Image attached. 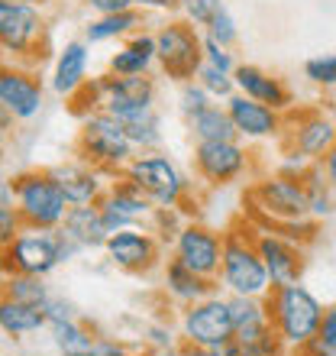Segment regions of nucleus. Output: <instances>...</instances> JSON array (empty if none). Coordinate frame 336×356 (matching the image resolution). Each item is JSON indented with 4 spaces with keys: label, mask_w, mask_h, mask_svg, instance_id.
<instances>
[{
    "label": "nucleus",
    "mask_w": 336,
    "mask_h": 356,
    "mask_svg": "<svg viewBox=\"0 0 336 356\" xmlns=\"http://www.w3.org/2000/svg\"><path fill=\"white\" fill-rule=\"evenodd\" d=\"M97 204H101L103 224H107L110 234H117V230H130L136 220H146V217L152 214V201L142 195L140 188L133 185L130 178H126L123 185L110 188Z\"/></svg>",
    "instance_id": "13"
},
{
    "label": "nucleus",
    "mask_w": 336,
    "mask_h": 356,
    "mask_svg": "<svg viewBox=\"0 0 336 356\" xmlns=\"http://www.w3.org/2000/svg\"><path fill=\"white\" fill-rule=\"evenodd\" d=\"M217 279L224 282L230 295H243V298H269L271 291L269 269L255 250V240H246L240 234L224 236V263Z\"/></svg>",
    "instance_id": "2"
},
{
    "label": "nucleus",
    "mask_w": 336,
    "mask_h": 356,
    "mask_svg": "<svg viewBox=\"0 0 336 356\" xmlns=\"http://www.w3.org/2000/svg\"><path fill=\"white\" fill-rule=\"evenodd\" d=\"M42 36V17L33 3L0 0V46L10 52H29Z\"/></svg>",
    "instance_id": "14"
},
{
    "label": "nucleus",
    "mask_w": 336,
    "mask_h": 356,
    "mask_svg": "<svg viewBox=\"0 0 336 356\" xmlns=\"http://www.w3.org/2000/svg\"><path fill=\"white\" fill-rule=\"evenodd\" d=\"M136 3H142V7H175L178 0H136Z\"/></svg>",
    "instance_id": "45"
},
{
    "label": "nucleus",
    "mask_w": 336,
    "mask_h": 356,
    "mask_svg": "<svg viewBox=\"0 0 336 356\" xmlns=\"http://www.w3.org/2000/svg\"><path fill=\"white\" fill-rule=\"evenodd\" d=\"M236 36H240V29H236V19L230 17V10L220 7L214 13V19L207 23V39H214V42H220V46H233Z\"/></svg>",
    "instance_id": "34"
},
{
    "label": "nucleus",
    "mask_w": 336,
    "mask_h": 356,
    "mask_svg": "<svg viewBox=\"0 0 336 356\" xmlns=\"http://www.w3.org/2000/svg\"><path fill=\"white\" fill-rule=\"evenodd\" d=\"M152 356H178V353H152Z\"/></svg>",
    "instance_id": "48"
},
{
    "label": "nucleus",
    "mask_w": 336,
    "mask_h": 356,
    "mask_svg": "<svg viewBox=\"0 0 336 356\" xmlns=\"http://www.w3.org/2000/svg\"><path fill=\"white\" fill-rule=\"evenodd\" d=\"M81 149L87 152L94 165H107V169L130 165L136 159L133 156L136 146L126 136V127L107 111H94L81 120Z\"/></svg>",
    "instance_id": "5"
},
{
    "label": "nucleus",
    "mask_w": 336,
    "mask_h": 356,
    "mask_svg": "<svg viewBox=\"0 0 336 356\" xmlns=\"http://www.w3.org/2000/svg\"><path fill=\"white\" fill-rule=\"evenodd\" d=\"M336 146V123L320 117V113H310L298 123V130L291 133V149L304 156L308 162H324L330 149Z\"/></svg>",
    "instance_id": "22"
},
{
    "label": "nucleus",
    "mask_w": 336,
    "mask_h": 356,
    "mask_svg": "<svg viewBox=\"0 0 336 356\" xmlns=\"http://www.w3.org/2000/svg\"><path fill=\"white\" fill-rule=\"evenodd\" d=\"M58 230H62L78 250H97V246H107V240H110V230L103 224L101 204L68 207V214H65V220H62Z\"/></svg>",
    "instance_id": "20"
},
{
    "label": "nucleus",
    "mask_w": 336,
    "mask_h": 356,
    "mask_svg": "<svg viewBox=\"0 0 336 356\" xmlns=\"http://www.w3.org/2000/svg\"><path fill=\"white\" fill-rule=\"evenodd\" d=\"M178 3H181V10L187 13L191 23H197V26H204V29H207V23L214 19L217 10L224 7L220 0H178Z\"/></svg>",
    "instance_id": "37"
},
{
    "label": "nucleus",
    "mask_w": 336,
    "mask_h": 356,
    "mask_svg": "<svg viewBox=\"0 0 336 356\" xmlns=\"http://www.w3.org/2000/svg\"><path fill=\"white\" fill-rule=\"evenodd\" d=\"M52 178L58 181L62 195L68 197V204H97L101 197V175L84 165H58L52 169Z\"/></svg>",
    "instance_id": "23"
},
{
    "label": "nucleus",
    "mask_w": 336,
    "mask_h": 356,
    "mask_svg": "<svg viewBox=\"0 0 336 356\" xmlns=\"http://www.w3.org/2000/svg\"><path fill=\"white\" fill-rule=\"evenodd\" d=\"M49 327H52V343L62 356H94L97 350V337H91L78 321H58Z\"/></svg>",
    "instance_id": "29"
},
{
    "label": "nucleus",
    "mask_w": 336,
    "mask_h": 356,
    "mask_svg": "<svg viewBox=\"0 0 336 356\" xmlns=\"http://www.w3.org/2000/svg\"><path fill=\"white\" fill-rule=\"evenodd\" d=\"M181 337L194 347L207 350H224L226 343H233L236 327H233V311H230V298L210 295V298L197 301L185 311L181 321Z\"/></svg>",
    "instance_id": "8"
},
{
    "label": "nucleus",
    "mask_w": 336,
    "mask_h": 356,
    "mask_svg": "<svg viewBox=\"0 0 336 356\" xmlns=\"http://www.w3.org/2000/svg\"><path fill=\"white\" fill-rule=\"evenodd\" d=\"M317 340L324 347H330L336 353V308H327L324 311V321H320V334Z\"/></svg>",
    "instance_id": "40"
},
{
    "label": "nucleus",
    "mask_w": 336,
    "mask_h": 356,
    "mask_svg": "<svg viewBox=\"0 0 336 356\" xmlns=\"http://www.w3.org/2000/svg\"><path fill=\"white\" fill-rule=\"evenodd\" d=\"M3 149H7V130L0 127V159H3Z\"/></svg>",
    "instance_id": "46"
},
{
    "label": "nucleus",
    "mask_w": 336,
    "mask_h": 356,
    "mask_svg": "<svg viewBox=\"0 0 336 356\" xmlns=\"http://www.w3.org/2000/svg\"><path fill=\"white\" fill-rule=\"evenodd\" d=\"M204 107H210V94L204 91V85L201 81H185L181 85V113L185 117H194V113H201Z\"/></svg>",
    "instance_id": "36"
},
{
    "label": "nucleus",
    "mask_w": 336,
    "mask_h": 356,
    "mask_svg": "<svg viewBox=\"0 0 336 356\" xmlns=\"http://www.w3.org/2000/svg\"><path fill=\"white\" fill-rule=\"evenodd\" d=\"M320 169H324V178L330 181V188L336 191V146L327 152V156H324V162H320Z\"/></svg>",
    "instance_id": "42"
},
{
    "label": "nucleus",
    "mask_w": 336,
    "mask_h": 356,
    "mask_svg": "<svg viewBox=\"0 0 336 356\" xmlns=\"http://www.w3.org/2000/svg\"><path fill=\"white\" fill-rule=\"evenodd\" d=\"M304 78H308L310 85L333 88V85H336V56L308 58V65H304Z\"/></svg>",
    "instance_id": "35"
},
{
    "label": "nucleus",
    "mask_w": 336,
    "mask_h": 356,
    "mask_svg": "<svg viewBox=\"0 0 336 356\" xmlns=\"http://www.w3.org/2000/svg\"><path fill=\"white\" fill-rule=\"evenodd\" d=\"M46 318H49V324H58V321H75V308H72V305H68V301H62V298H56V295H52V298L46 301Z\"/></svg>",
    "instance_id": "39"
},
{
    "label": "nucleus",
    "mask_w": 336,
    "mask_h": 356,
    "mask_svg": "<svg viewBox=\"0 0 336 356\" xmlns=\"http://www.w3.org/2000/svg\"><path fill=\"white\" fill-rule=\"evenodd\" d=\"M123 127H126V136H130L133 146L152 149V146H159L162 143V120H159V113H156V107L146 111L142 117H136V120L123 123Z\"/></svg>",
    "instance_id": "32"
},
{
    "label": "nucleus",
    "mask_w": 336,
    "mask_h": 356,
    "mask_svg": "<svg viewBox=\"0 0 336 356\" xmlns=\"http://www.w3.org/2000/svg\"><path fill=\"white\" fill-rule=\"evenodd\" d=\"M49 324L46 311L39 305H26V301H17L10 295H0V330L10 334V337H26V334H36Z\"/></svg>",
    "instance_id": "24"
},
{
    "label": "nucleus",
    "mask_w": 336,
    "mask_h": 356,
    "mask_svg": "<svg viewBox=\"0 0 336 356\" xmlns=\"http://www.w3.org/2000/svg\"><path fill=\"white\" fill-rule=\"evenodd\" d=\"M165 289L171 291L178 301L197 305V301H204L214 295V282L204 279V275H197V272H191L185 263L171 259V263L165 266Z\"/></svg>",
    "instance_id": "26"
},
{
    "label": "nucleus",
    "mask_w": 336,
    "mask_h": 356,
    "mask_svg": "<svg viewBox=\"0 0 336 356\" xmlns=\"http://www.w3.org/2000/svg\"><path fill=\"white\" fill-rule=\"evenodd\" d=\"M3 295H10V298H17V301H26V305H39V308H46V301L52 298V291L42 285V279L23 275V272H10L7 285H3Z\"/></svg>",
    "instance_id": "31"
},
{
    "label": "nucleus",
    "mask_w": 336,
    "mask_h": 356,
    "mask_svg": "<svg viewBox=\"0 0 336 356\" xmlns=\"http://www.w3.org/2000/svg\"><path fill=\"white\" fill-rule=\"evenodd\" d=\"M230 311H233V327L236 343L240 347H255L265 337L275 334L269 314V301L265 298H243V295H230Z\"/></svg>",
    "instance_id": "18"
},
{
    "label": "nucleus",
    "mask_w": 336,
    "mask_h": 356,
    "mask_svg": "<svg viewBox=\"0 0 336 356\" xmlns=\"http://www.w3.org/2000/svg\"><path fill=\"white\" fill-rule=\"evenodd\" d=\"M178 356H220V350H207V347H194V343H187Z\"/></svg>",
    "instance_id": "44"
},
{
    "label": "nucleus",
    "mask_w": 336,
    "mask_h": 356,
    "mask_svg": "<svg viewBox=\"0 0 336 356\" xmlns=\"http://www.w3.org/2000/svg\"><path fill=\"white\" fill-rule=\"evenodd\" d=\"M233 81H236V91L246 94V97H252V101L269 104V107H275V111H288V107H291L288 88L281 85L275 75L262 72V68H255V65H236Z\"/></svg>",
    "instance_id": "21"
},
{
    "label": "nucleus",
    "mask_w": 336,
    "mask_h": 356,
    "mask_svg": "<svg viewBox=\"0 0 336 356\" xmlns=\"http://www.w3.org/2000/svg\"><path fill=\"white\" fill-rule=\"evenodd\" d=\"M0 107H7L13 120H33L42 111V88L23 72L0 68Z\"/></svg>",
    "instance_id": "19"
},
{
    "label": "nucleus",
    "mask_w": 336,
    "mask_h": 356,
    "mask_svg": "<svg viewBox=\"0 0 336 356\" xmlns=\"http://www.w3.org/2000/svg\"><path fill=\"white\" fill-rule=\"evenodd\" d=\"M156 62V36H133L130 46H123L117 56L110 58L113 75H146Z\"/></svg>",
    "instance_id": "28"
},
{
    "label": "nucleus",
    "mask_w": 336,
    "mask_h": 356,
    "mask_svg": "<svg viewBox=\"0 0 336 356\" xmlns=\"http://www.w3.org/2000/svg\"><path fill=\"white\" fill-rule=\"evenodd\" d=\"M187 127H191V133H194L197 143L240 140V133H236V127H233V120H230L226 107H217V104L204 107V111L194 113V117H187Z\"/></svg>",
    "instance_id": "27"
},
{
    "label": "nucleus",
    "mask_w": 336,
    "mask_h": 356,
    "mask_svg": "<svg viewBox=\"0 0 336 356\" xmlns=\"http://www.w3.org/2000/svg\"><path fill=\"white\" fill-rule=\"evenodd\" d=\"M0 253L7 259V269L46 279L49 272L62 263V236H58V227H52V230L26 227V230H19L17 240L10 246H3Z\"/></svg>",
    "instance_id": "7"
},
{
    "label": "nucleus",
    "mask_w": 336,
    "mask_h": 356,
    "mask_svg": "<svg viewBox=\"0 0 336 356\" xmlns=\"http://www.w3.org/2000/svg\"><path fill=\"white\" fill-rule=\"evenodd\" d=\"M126 178L149 197L152 204H159V207H178L187 191V181L181 175V169L168 156H159V152L136 156L126 165Z\"/></svg>",
    "instance_id": "6"
},
{
    "label": "nucleus",
    "mask_w": 336,
    "mask_h": 356,
    "mask_svg": "<svg viewBox=\"0 0 336 356\" xmlns=\"http://www.w3.org/2000/svg\"><path fill=\"white\" fill-rule=\"evenodd\" d=\"M255 250H259L262 263L269 269L271 289H281V285H294L301 282V272H304V253L294 240H288L278 230H262L255 236Z\"/></svg>",
    "instance_id": "12"
},
{
    "label": "nucleus",
    "mask_w": 336,
    "mask_h": 356,
    "mask_svg": "<svg viewBox=\"0 0 336 356\" xmlns=\"http://www.w3.org/2000/svg\"><path fill=\"white\" fill-rule=\"evenodd\" d=\"M252 204L271 227L291 224V220H304L310 217V195L304 178L298 175H275L265 178L252 188Z\"/></svg>",
    "instance_id": "4"
},
{
    "label": "nucleus",
    "mask_w": 336,
    "mask_h": 356,
    "mask_svg": "<svg viewBox=\"0 0 336 356\" xmlns=\"http://www.w3.org/2000/svg\"><path fill=\"white\" fill-rule=\"evenodd\" d=\"M13 3H36V0H13Z\"/></svg>",
    "instance_id": "47"
},
{
    "label": "nucleus",
    "mask_w": 336,
    "mask_h": 356,
    "mask_svg": "<svg viewBox=\"0 0 336 356\" xmlns=\"http://www.w3.org/2000/svg\"><path fill=\"white\" fill-rule=\"evenodd\" d=\"M226 113H230L236 133L246 136V140H269V136H275L281 130V111L252 101V97H246L240 91L226 101Z\"/></svg>",
    "instance_id": "16"
},
{
    "label": "nucleus",
    "mask_w": 336,
    "mask_h": 356,
    "mask_svg": "<svg viewBox=\"0 0 336 356\" xmlns=\"http://www.w3.org/2000/svg\"><path fill=\"white\" fill-rule=\"evenodd\" d=\"M103 250H107L113 266H120L126 272H142L159 259V243L152 240V234H142V230H133V227L110 234Z\"/></svg>",
    "instance_id": "17"
},
{
    "label": "nucleus",
    "mask_w": 336,
    "mask_h": 356,
    "mask_svg": "<svg viewBox=\"0 0 336 356\" xmlns=\"http://www.w3.org/2000/svg\"><path fill=\"white\" fill-rule=\"evenodd\" d=\"M156 58L175 81L197 78V68L204 65V39L187 23H168L156 33Z\"/></svg>",
    "instance_id": "9"
},
{
    "label": "nucleus",
    "mask_w": 336,
    "mask_h": 356,
    "mask_svg": "<svg viewBox=\"0 0 336 356\" xmlns=\"http://www.w3.org/2000/svg\"><path fill=\"white\" fill-rule=\"evenodd\" d=\"M94 94L101 101V111L117 117L120 123H130L156 107V85L142 75H113L94 85Z\"/></svg>",
    "instance_id": "10"
},
{
    "label": "nucleus",
    "mask_w": 336,
    "mask_h": 356,
    "mask_svg": "<svg viewBox=\"0 0 336 356\" xmlns=\"http://www.w3.org/2000/svg\"><path fill=\"white\" fill-rule=\"evenodd\" d=\"M91 3V10H97L101 17H107V13H123V10H133V3L136 0H87Z\"/></svg>",
    "instance_id": "41"
},
{
    "label": "nucleus",
    "mask_w": 336,
    "mask_h": 356,
    "mask_svg": "<svg viewBox=\"0 0 336 356\" xmlns=\"http://www.w3.org/2000/svg\"><path fill=\"white\" fill-rule=\"evenodd\" d=\"M175 259L214 282L220 275V263H224V236L210 227L185 224L175 236Z\"/></svg>",
    "instance_id": "11"
},
{
    "label": "nucleus",
    "mask_w": 336,
    "mask_h": 356,
    "mask_svg": "<svg viewBox=\"0 0 336 356\" xmlns=\"http://www.w3.org/2000/svg\"><path fill=\"white\" fill-rule=\"evenodd\" d=\"M194 165L210 185H226V181H233L246 172V149L236 140L197 143Z\"/></svg>",
    "instance_id": "15"
},
{
    "label": "nucleus",
    "mask_w": 336,
    "mask_h": 356,
    "mask_svg": "<svg viewBox=\"0 0 336 356\" xmlns=\"http://www.w3.org/2000/svg\"><path fill=\"white\" fill-rule=\"evenodd\" d=\"M265 301H269L271 327H275V334L281 337L285 347L304 350L310 340H317L320 321H324V311L327 308H324L301 282L271 289Z\"/></svg>",
    "instance_id": "1"
},
{
    "label": "nucleus",
    "mask_w": 336,
    "mask_h": 356,
    "mask_svg": "<svg viewBox=\"0 0 336 356\" xmlns=\"http://www.w3.org/2000/svg\"><path fill=\"white\" fill-rule=\"evenodd\" d=\"M84 75H87V46L84 42H65V49L58 52L56 75H52L56 94L72 97L78 88H84Z\"/></svg>",
    "instance_id": "25"
},
{
    "label": "nucleus",
    "mask_w": 336,
    "mask_h": 356,
    "mask_svg": "<svg viewBox=\"0 0 336 356\" xmlns=\"http://www.w3.org/2000/svg\"><path fill=\"white\" fill-rule=\"evenodd\" d=\"M140 13L136 10H123V13H107V17L94 19L91 26L84 29L87 42H103V39H117V36H130L133 29L140 26Z\"/></svg>",
    "instance_id": "30"
},
{
    "label": "nucleus",
    "mask_w": 336,
    "mask_h": 356,
    "mask_svg": "<svg viewBox=\"0 0 336 356\" xmlns=\"http://www.w3.org/2000/svg\"><path fill=\"white\" fill-rule=\"evenodd\" d=\"M197 81L204 85V91L210 94V97H224V101H230L236 94V81H233V75L230 72H220V68H214V65H201L197 68Z\"/></svg>",
    "instance_id": "33"
},
{
    "label": "nucleus",
    "mask_w": 336,
    "mask_h": 356,
    "mask_svg": "<svg viewBox=\"0 0 336 356\" xmlns=\"http://www.w3.org/2000/svg\"><path fill=\"white\" fill-rule=\"evenodd\" d=\"M204 62L220 68V72H230V75L236 72V62H233V56H230V49L214 42V39H204Z\"/></svg>",
    "instance_id": "38"
},
{
    "label": "nucleus",
    "mask_w": 336,
    "mask_h": 356,
    "mask_svg": "<svg viewBox=\"0 0 336 356\" xmlns=\"http://www.w3.org/2000/svg\"><path fill=\"white\" fill-rule=\"evenodd\" d=\"M13 195H17V211L23 224L39 227V230L62 227L68 207H72L52 172H26V175L13 178Z\"/></svg>",
    "instance_id": "3"
},
{
    "label": "nucleus",
    "mask_w": 336,
    "mask_h": 356,
    "mask_svg": "<svg viewBox=\"0 0 336 356\" xmlns=\"http://www.w3.org/2000/svg\"><path fill=\"white\" fill-rule=\"evenodd\" d=\"M94 356H130V353H126V347L113 343V340H97V350H94Z\"/></svg>",
    "instance_id": "43"
}]
</instances>
